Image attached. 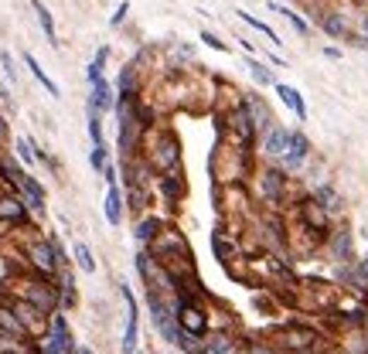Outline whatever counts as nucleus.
<instances>
[{"mask_svg":"<svg viewBox=\"0 0 368 354\" xmlns=\"http://www.w3.org/2000/svg\"><path fill=\"white\" fill-rule=\"evenodd\" d=\"M78 303V293H76V283H72V273L69 266H61V276H59V310H76Z\"/></svg>","mask_w":368,"mask_h":354,"instance_id":"412c9836","label":"nucleus"},{"mask_svg":"<svg viewBox=\"0 0 368 354\" xmlns=\"http://www.w3.org/2000/svg\"><path fill=\"white\" fill-rule=\"evenodd\" d=\"M273 89H276V96H280V102H283V106L290 109L293 116L300 119V123H307V102H304V96H300V92H297L293 85H287V82H276Z\"/></svg>","mask_w":368,"mask_h":354,"instance_id":"f3484780","label":"nucleus"},{"mask_svg":"<svg viewBox=\"0 0 368 354\" xmlns=\"http://www.w3.org/2000/svg\"><path fill=\"white\" fill-rule=\"evenodd\" d=\"M201 41H205L208 48H215V51H222V55L229 51V44H225V41H218V38L212 35V31H201Z\"/></svg>","mask_w":368,"mask_h":354,"instance_id":"f704fd0d","label":"nucleus"},{"mask_svg":"<svg viewBox=\"0 0 368 354\" xmlns=\"http://www.w3.org/2000/svg\"><path fill=\"white\" fill-rule=\"evenodd\" d=\"M307 157H310V140L304 137L300 130H290V147H287V154L276 160V164L290 174V171H300V167L307 164Z\"/></svg>","mask_w":368,"mask_h":354,"instance_id":"6e6552de","label":"nucleus"},{"mask_svg":"<svg viewBox=\"0 0 368 354\" xmlns=\"http://www.w3.org/2000/svg\"><path fill=\"white\" fill-rule=\"evenodd\" d=\"M11 137V130H7V116H4V109H0V143Z\"/></svg>","mask_w":368,"mask_h":354,"instance_id":"4c0bfd02","label":"nucleus"},{"mask_svg":"<svg viewBox=\"0 0 368 354\" xmlns=\"http://www.w3.org/2000/svg\"><path fill=\"white\" fill-rule=\"evenodd\" d=\"M99 65V68H106V61H109V44H102V48H96V59H93Z\"/></svg>","mask_w":368,"mask_h":354,"instance_id":"e433bc0d","label":"nucleus"},{"mask_svg":"<svg viewBox=\"0 0 368 354\" xmlns=\"http://www.w3.org/2000/svg\"><path fill=\"white\" fill-rule=\"evenodd\" d=\"M44 354H72L76 351V337L69 331V320H65V310H55L52 320H48V331L44 337H38Z\"/></svg>","mask_w":368,"mask_h":354,"instance_id":"39448f33","label":"nucleus"},{"mask_svg":"<svg viewBox=\"0 0 368 354\" xmlns=\"http://www.w3.org/2000/svg\"><path fill=\"white\" fill-rule=\"evenodd\" d=\"M4 354H20V351H4Z\"/></svg>","mask_w":368,"mask_h":354,"instance_id":"37998d69","label":"nucleus"},{"mask_svg":"<svg viewBox=\"0 0 368 354\" xmlns=\"http://www.w3.org/2000/svg\"><path fill=\"white\" fill-rule=\"evenodd\" d=\"M14 191H18V195L28 201V208H31V212H38V215L44 212V201H48V197H44V188H41V181L31 174V171H20L18 184H14Z\"/></svg>","mask_w":368,"mask_h":354,"instance_id":"9d476101","label":"nucleus"},{"mask_svg":"<svg viewBox=\"0 0 368 354\" xmlns=\"http://www.w3.org/2000/svg\"><path fill=\"white\" fill-rule=\"evenodd\" d=\"M270 11H276V14H283V18L290 20V28L297 31V35H300V38H307V35H310V24H307L304 18H300L297 11H290V7H283V4H270Z\"/></svg>","mask_w":368,"mask_h":354,"instance_id":"393cba45","label":"nucleus"},{"mask_svg":"<svg viewBox=\"0 0 368 354\" xmlns=\"http://www.w3.org/2000/svg\"><path fill=\"white\" fill-rule=\"evenodd\" d=\"M28 201L18 191L0 195V225H28Z\"/></svg>","mask_w":368,"mask_h":354,"instance_id":"f8f14e48","label":"nucleus"},{"mask_svg":"<svg viewBox=\"0 0 368 354\" xmlns=\"http://www.w3.org/2000/svg\"><path fill=\"white\" fill-rule=\"evenodd\" d=\"M31 7H35V14H38V24H41V31H44V38H48V44L59 48L61 41H59V31H55V18H52V11H48L41 0H31Z\"/></svg>","mask_w":368,"mask_h":354,"instance_id":"4be33fe9","label":"nucleus"},{"mask_svg":"<svg viewBox=\"0 0 368 354\" xmlns=\"http://www.w3.org/2000/svg\"><path fill=\"white\" fill-rule=\"evenodd\" d=\"M358 273H362V276L368 279V256H365V259H358Z\"/></svg>","mask_w":368,"mask_h":354,"instance_id":"ea45409f","label":"nucleus"},{"mask_svg":"<svg viewBox=\"0 0 368 354\" xmlns=\"http://www.w3.org/2000/svg\"><path fill=\"white\" fill-rule=\"evenodd\" d=\"M160 228H164V221H160L157 215H147V218H143V221H140V225L133 228V238L140 242V245H150V242L157 238V232H160Z\"/></svg>","mask_w":368,"mask_h":354,"instance_id":"b1692460","label":"nucleus"},{"mask_svg":"<svg viewBox=\"0 0 368 354\" xmlns=\"http://www.w3.org/2000/svg\"><path fill=\"white\" fill-rule=\"evenodd\" d=\"M0 68H4V79L11 82V85H18V68H14L11 51H0Z\"/></svg>","mask_w":368,"mask_h":354,"instance_id":"72a5a7b5","label":"nucleus"},{"mask_svg":"<svg viewBox=\"0 0 368 354\" xmlns=\"http://www.w3.org/2000/svg\"><path fill=\"white\" fill-rule=\"evenodd\" d=\"M287 147H290V130L287 126H270L263 137H259V154L263 157H270V160H280L283 154H287Z\"/></svg>","mask_w":368,"mask_h":354,"instance_id":"9b49d317","label":"nucleus"},{"mask_svg":"<svg viewBox=\"0 0 368 354\" xmlns=\"http://www.w3.org/2000/svg\"><path fill=\"white\" fill-rule=\"evenodd\" d=\"M198 354H242V344L235 334H212V341H201Z\"/></svg>","mask_w":368,"mask_h":354,"instance_id":"6ab92c4d","label":"nucleus"},{"mask_svg":"<svg viewBox=\"0 0 368 354\" xmlns=\"http://www.w3.org/2000/svg\"><path fill=\"white\" fill-rule=\"evenodd\" d=\"M126 201V195H123V188L119 184H106V197H102V215H106V221L109 225H123V205Z\"/></svg>","mask_w":368,"mask_h":354,"instance_id":"dca6fc26","label":"nucleus"},{"mask_svg":"<svg viewBox=\"0 0 368 354\" xmlns=\"http://www.w3.org/2000/svg\"><path fill=\"white\" fill-rule=\"evenodd\" d=\"M239 20H246V24H249V28H252V31H259V35H266V41H273V44H283V41H280V35L273 31L270 24H266V20L252 18V14H246V11H239Z\"/></svg>","mask_w":368,"mask_h":354,"instance_id":"bb28decb","label":"nucleus"},{"mask_svg":"<svg viewBox=\"0 0 368 354\" xmlns=\"http://www.w3.org/2000/svg\"><path fill=\"white\" fill-rule=\"evenodd\" d=\"M362 327H365V331H368V310H365V314H362Z\"/></svg>","mask_w":368,"mask_h":354,"instance_id":"79ce46f5","label":"nucleus"},{"mask_svg":"<svg viewBox=\"0 0 368 354\" xmlns=\"http://www.w3.org/2000/svg\"><path fill=\"white\" fill-rule=\"evenodd\" d=\"M177 324H181V331H188L194 337H205L208 334V327H212V320L205 314V307H201V300H177Z\"/></svg>","mask_w":368,"mask_h":354,"instance_id":"0eeeda50","label":"nucleus"},{"mask_svg":"<svg viewBox=\"0 0 368 354\" xmlns=\"http://www.w3.org/2000/svg\"><path fill=\"white\" fill-rule=\"evenodd\" d=\"M24 262H28V273L48 276V279H55V276L61 273V262H59V256H55L48 236H35L24 242Z\"/></svg>","mask_w":368,"mask_h":354,"instance_id":"7ed1b4c3","label":"nucleus"},{"mask_svg":"<svg viewBox=\"0 0 368 354\" xmlns=\"http://www.w3.org/2000/svg\"><path fill=\"white\" fill-rule=\"evenodd\" d=\"M14 154H18V160L24 164V167H31V164H38V157H35V147H31V137H20L14 140Z\"/></svg>","mask_w":368,"mask_h":354,"instance_id":"7c9ffc66","label":"nucleus"},{"mask_svg":"<svg viewBox=\"0 0 368 354\" xmlns=\"http://www.w3.org/2000/svg\"><path fill=\"white\" fill-rule=\"evenodd\" d=\"M20 59H24V65H28V72H31V75H35V79H38L41 85L48 89V96H52V99H59V96H61V89H59V85H55V82H52V79H48V72L41 68V65H38V59H35L31 51H20Z\"/></svg>","mask_w":368,"mask_h":354,"instance_id":"5701e85b","label":"nucleus"},{"mask_svg":"<svg viewBox=\"0 0 368 354\" xmlns=\"http://www.w3.org/2000/svg\"><path fill=\"white\" fill-rule=\"evenodd\" d=\"M297 218H300V225H304V232H310V236L317 238H328L331 236V212L317 201V197H300L297 201Z\"/></svg>","mask_w":368,"mask_h":354,"instance_id":"20e7f679","label":"nucleus"},{"mask_svg":"<svg viewBox=\"0 0 368 354\" xmlns=\"http://www.w3.org/2000/svg\"><path fill=\"white\" fill-rule=\"evenodd\" d=\"M126 14H130V4H126V0H123V4H119V7H117V14H113V18H109V24H113V28H119V24H123V20H126Z\"/></svg>","mask_w":368,"mask_h":354,"instance_id":"c9c22d12","label":"nucleus"},{"mask_svg":"<svg viewBox=\"0 0 368 354\" xmlns=\"http://www.w3.org/2000/svg\"><path fill=\"white\" fill-rule=\"evenodd\" d=\"M157 195L164 197L171 208H177L184 195H188V181H184V171H171V174H157Z\"/></svg>","mask_w":368,"mask_h":354,"instance_id":"1a4fd4ad","label":"nucleus"},{"mask_svg":"<svg viewBox=\"0 0 368 354\" xmlns=\"http://www.w3.org/2000/svg\"><path fill=\"white\" fill-rule=\"evenodd\" d=\"M242 99H246V106H249V116H252V123H256V130H259V137H263L270 126H276L270 106H266V99L259 96V92H246Z\"/></svg>","mask_w":368,"mask_h":354,"instance_id":"2eb2a0df","label":"nucleus"},{"mask_svg":"<svg viewBox=\"0 0 368 354\" xmlns=\"http://www.w3.org/2000/svg\"><path fill=\"white\" fill-rule=\"evenodd\" d=\"M358 28H362V35H368V11L358 14Z\"/></svg>","mask_w":368,"mask_h":354,"instance_id":"58836bf2","label":"nucleus"},{"mask_svg":"<svg viewBox=\"0 0 368 354\" xmlns=\"http://www.w3.org/2000/svg\"><path fill=\"white\" fill-rule=\"evenodd\" d=\"M72 354H93V348H85V344H76V351Z\"/></svg>","mask_w":368,"mask_h":354,"instance_id":"a19ab883","label":"nucleus"},{"mask_svg":"<svg viewBox=\"0 0 368 354\" xmlns=\"http://www.w3.org/2000/svg\"><path fill=\"white\" fill-rule=\"evenodd\" d=\"M140 150L143 160L154 167V174H171V171H184V150H181V140L171 126H154L147 130L140 140Z\"/></svg>","mask_w":368,"mask_h":354,"instance_id":"f257e3e1","label":"nucleus"},{"mask_svg":"<svg viewBox=\"0 0 368 354\" xmlns=\"http://www.w3.org/2000/svg\"><path fill=\"white\" fill-rule=\"evenodd\" d=\"M351 249H355V242H351L348 228H338V232H331V236H328V252H331L334 262H348Z\"/></svg>","mask_w":368,"mask_h":354,"instance_id":"aec40b11","label":"nucleus"},{"mask_svg":"<svg viewBox=\"0 0 368 354\" xmlns=\"http://www.w3.org/2000/svg\"><path fill=\"white\" fill-rule=\"evenodd\" d=\"M249 65V72H252V79L259 82V85H276V79H273V72L263 65V61H256V59H249L246 61Z\"/></svg>","mask_w":368,"mask_h":354,"instance_id":"2f4dec72","label":"nucleus"},{"mask_svg":"<svg viewBox=\"0 0 368 354\" xmlns=\"http://www.w3.org/2000/svg\"><path fill=\"white\" fill-rule=\"evenodd\" d=\"M314 197H317L328 212H338V208H341V197H338V191H334L331 184H317V188H314Z\"/></svg>","mask_w":368,"mask_h":354,"instance_id":"cd10ccee","label":"nucleus"},{"mask_svg":"<svg viewBox=\"0 0 368 354\" xmlns=\"http://www.w3.org/2000/svg\"><path fill=\"white\" fill-rule=\"evenodd\" d=\"M89 164H93V171H96V174L106 171V164H109V150H106V143H99V147L89 150Z\"/></svg>","mask_w":368,"mask_h":354,"instance_id":"473e14b6","label":"nucleus"},{"mask_svg":"<svg viewBox=\"0 0 368 354\" xmlns=\"http://www.w3.org/2000/svg\"><path fill=\"white\" fill-rule=\"evenodd\" d=\"M99 123H102V116H99L96 109H89V106H85V130H89V140H93V147L106 143V140H102V126H99Z\"/></svg>","mask_w":368,"mask_h":354,"instance_id":"c85d7f7f","label":"nucleus"},{"mask_svg":"<svg viewBox=\"0 0 368 354\" xmlns=\"http://www.w3.org/2000/svg\"><path fill=\"white\" fill-rule=\"evenodd\" d=\"M85 106L96 109L99 116L109 113V109L117 106V92H113V85L106 82V75H99L96 82H89V99H85Z\"/></svg>","mask_w":368,"mask_h":354,"instance_id":"ddd939ff","label":"nucleus"},{"mask_svg":"<svg viewBox=\"0 0 368 354\" xmlns=\"http://www.w3.org/2000/svg\"><path fill=\"white\" fill-rule=\"evenodd\" d=\"M119 293H123V303H126V331H123V354H136V324H140V317H136V300L130 293V286H119Z\"/></svg>","mask_w":368,"mask_h":354,"instance_id":"4468645a","label":"nucleus"},{"mask_svg":"<svg viewBox=\"0 0 368 354\" xmlns=\"http://www.w3.org/2000/svg\"><path fill=\"white\" fill-rule=\"evenodd\" d=\"M212 249H215V259H218V262H229V259H232L235 245L225 236H222V228H218V232H212Z\"/></svg>","mask_w":368,"mask_h":354,"instance_id":"c756f323","label":"nucleus"},{"mask_svg":"<svg viewBox=\"0 0 368 354\" xmlns=\"http://www.w3.org/2000/svg\"><path fill=\"white\" fill-rule=\"evenodd\" d=\"M256 188H259V197H263L266 205H280V201L287 197L290 177H287V171L276 164V167H266V171L256 174Z\"/></svg>","mask_w":368,"mask_h":354,"instance_id":"423d86ee","label":"nucleus"},{"mask_svg":"<svg viewBox=\"0 0 368 354\" xmlns=\"http://www.w3.org/2000/svg\"><path fill=\"white\" fill-rule=\"evenodd\" d=\"M317 24H321L324 35H331V38H338V41H345L351 35L348 18H345L341 11H324V14H317Z\"/></svg>","mask_w":368,"mask_h":354,"instance_id":"a211bd4d","label":"nucleus"},{"mask_svg":"<svg viewBox=\"0 0 368 354\" xmlns=\"http://www.w3.org/2000/svg\"><path fill=\"white\" fill-rule=\"evenodd\" d=\"M72 256H76V266L82 269V273H96V259H93V252H89V245H85V242H78V238H76Z\"/></svg>","mask_w":368,"mask_h":354,"instance_id":"a878e982","label":"nucleus"},{"mask_svg":"<svg viewBox=\"0 0 368 354\" xmlns=\"http://www.w3.org/2000/svg\"><path fill=\"white\" fill-rule=\"evenodd\" d=\"M317 341L321 334L307 327V324H283L273 331V348H280L283 354H307V351H317Z\"/></svg>","mask_w":368,"mask_h":354,"instance_id":"f03ea898","label":"nucleus"}]
</instances>
